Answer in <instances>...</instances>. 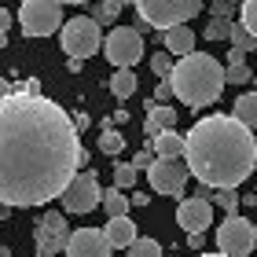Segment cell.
<instances>
[{"label":"cell","mask_w":257,"mask_h":257,"mask_svg":"<svg viewBox=\"0 0 257 257\" xmlns=\"http://www.w3.org/2000/svg\"><path fill=\"white\" fill-rule=\"evenodd\" d=\"M77 121L44 92L8 85L0 99V198L4 209L44 206L63 198L70 180L88 166Z\"/></svg>","instance_id":"cell-1"},{"label":"cell","mask_w":257,"mask_h":257,"mask_svg":"<svg viewBox=\"0 0 257 257\" xmlns=\"http://www.w3.org/2000/svg\"><path fill=\"white\" fill-rule=\"evenodd\" d=\"M184 162L209 188H239L257 166V140L235 114H209L188 128Z\"/></svg>","instance_id":"cell-2"},{"label":"cell","mask_w":257,"mask_h":257,"mask_svg":"<svg viewBox=\"0 0 257 257\" xmlns=\"http://www.w3.org/2000/svg\"><path fill=\"white\" fill-rule=\"evenodd\" d=\"M169 81L177 99H184V107H209L220 99V92L228 85V66H220L206 52H191L177 59V70Z\"/></svg>","instance_id":"cell-3"},{"label":"cell","mask_w":257,"mask_h":257,"mask_svg":"<svg viewBox=\"0 0 257 257\" xmlns=\"http://www.w3.org/2000/svg\"><path fill=\"white\" fill-rule=\"evenodd\" d=\"M103 26L96 15H77V19H66V26L59 30V44L70 59H88L103 48Z\"/></svg>","instance_id":"cell-4"},{"label":"cell","mask_w":257,"mask_h":257,"mask_svg":"<svg viewBox=\"0 0 257 257\" xmlns=\"http://www.w3.org/2000/svg\"><path fill=\"white\" fill-rule=\"evenodd\" d=\"M136 11L151 30H173L195 19L202 11V0H136Z\"/></svg>","instance_id":"cell-5"},{"label":"cell","mask_w":257,"mask_h":257,"mask_svg":"<svg viewBox=\"0 0 257 257\" xmlns=\"http://www.w3.org/2000/svg\"><path fill=\"white\" fill-rule=\"evenodd\" d=\"M19 26L26 37H52L55 30H63V4L59 0H22Z\"/></svg>","instance_id":"cell-6"},{"label":"cell","mask_w":257,"mask_h":257,"mask_svg":"<svg viewBox=\"0 0 257 257\" xmlns=\"http://www.w3.org/2000/svg\"><path fill=\"white\" fill-rule=\"evenodd\" d=\"M253 242H257V224H250L246 217H239V209L228 213L217 224V250H224L231 257H246L253 250Z\"/></svg>","instance_id":"cell-7"},{"label":"cell","mask_w":257,"mask_h":257,"mask_svg":"<svg viewBox=\"0 0 257 257\" xmlns=\"http://www.w3.org/2000/svg\"><path fill=\"white\" fill-rule=\"evenodd\" d=\"M103 55L114 66H136L144 59V33L136 26H114L103 41Z\"/></svg>","instance_id":"cell-8"},{"label":"cell","mask_w":257,"mask_h":257,"mask_svg":"<svg viewBox=\"0 0 257 257\" xmlns=\"http://www.w3.org/2000/svg\"><path fill=\"white\" fill-rule=\"evenodd\" d=\"M70 239H74V231H70V224H66V213H59V209H48V213L41 217L37 231H33V246H37L41 257L63 253L70 246Z\"/></svg>","instance_id":"cell-9"},{"label":"cell","mask_w":257,"mask_h":257,"mask_svg":"<svg viewBox=\"0 0 257 257\" xmlns=\"http://www.w3.org/2000/svg\"><path fill=\"white\" fill-rule=\"evenodd\" d=\"M103 191L99 188V177L92 169H81L74 180H70V188L63 191V206L66 213H92L96 206H103Z\"/></svg>","instance_id":"cell-10"},{"label":"cell","mask_w":257,"mask_h":257,"mask_svg":"<svg viewBox=\"0 0 257 257\" xmlns=\"http://www.w3.org/2000/svg\"><path fill=\"white\" fill-rule=\"evenodd\" d=\"M151 177V188L158 195H169V198H180L184 195V184L191 177V166L180 158H155V166L147 169Z\"/></svg>","instance_id":"cell-11"},{"label":"cell","mask_w":257,"mask_h":257,"mask_svg":"<svg viewBox=\"0 0 257 257\" xmlns=\"http://www.w3.org/2000/svg\"><path fill=\"white\" fill-rule=\"evenodd\" d=\"M110 253H114V242L99 228H77L66 246V257H110Z\"/></svg>","instance_id":"cell-12"},{"label":"cell","mask_w":257,"mask_h":257,"mask_svg":"<svg viewBox=\"0 0 257 257\" xmlns=\"http://www.w3.org/2000/svg\"><path fill=\"white\" fill-rule=\"evenodd\" d=\"M177 224L184 231H206L209 224H213V206H209V198H202V195L184 198V202L177 206Z\"/></svg>","instance_id":"cell-13"},{"label":"cell","mask_w":257,"mask_h":257,"mask_svg":"<svg viewBox=\"0 0 257 257\" xmlns=\"http://www.w3.org/2000/svg\"><path fill=\"white\" fill-rule=\"evenodd\" d=\"M177 125V110L166 107V103H155L151 99L147 103V114H144V133L147 136H158V133H166V128Z\"/></svg>","instance_id":"cell-14"},{"label":"cell","mask_w":257,"mask_h":257,"mask_svg":"<svg viewBox=\"0 0 257 257\" xmlns=\"http://www.w3.org/2000/svg\"><path fill=\"white\" fill-rule=\"evenodd\" d=\"M162 48L173 52V55H191L195 52V30L184 22V26H173V30H162Z\"/></svg>","instance_id":"cell-15"},{"label":"cell","mask_w":257,"mask_h":257,"mask_svg":"<svg viewBox=\"0 0 257 257\" xmlns=\"http://www.w3.org/2000/svg\"><path fill=\"white\" fill-rule=\"evenodd\" d=\"M103 231L110 235L114 250H128V246L140 239V231H136L133 220H128V213H125V217H107V228H103Z\"/></svg>","instance_id":"cell-16"},{"label":"cell","mask_w":257,"mask_h":257,"mask_svg":"<svg viewBox=\"0 0 257 257\" xmlns=\"http://www.w3.org/2000/svg\"><path fill=\"white\" fill-rule=\"evenodd\" d=\"M151 147H155L158 158H180L184 151H188V136H180V133H173V128H166V133L151 136Z\"/></svg>","instance_id":"cell-17"},{"label":"cell","mask_w":257,"mask_h":257,"mask_svg":"<svg viewBox=\"0 0 257 257\" xmlns=\"http://www.w3.org/2000/svg\"><path fill=\"white\" fill-rule=\"evenodd\" d=\"M128 206H133V195H125V188H107V195H103V209H107V217H125Z\"/></svg>","instance_id":"cell-18"},{"label":"cell","mask_w":257,"mask_h":257,"mask_svg":"<svg viewBox=\"0 0 257 257\" xmlns=\"http://www.w3.org/2000/svg\"><path fill=\"white\" fill-rule=\"evenodd\" d=\"M231 114H235L239 121H246L250 128H257V88L253 92H242V96L231 103Z\"/></svg>","instance_id":"cell-19"},{"label":"cell","mask_w":257,"mask_h":257,"mask_svg":"<svg viewBox=\"0 0 257 257\" xmlns=\"http://www.w3.org/2000/svg\"><path fill=\"white\" fill-rule=\"evenodd\" d=\"M110 92H114L118 99H128V96L136 92V74H133V66H118V70L110 74Z\"/></svg>","instance_id":"cell-20"},{"label":"cell","mask_w":257,"mask_h":257,"mask_svg":"<svg viewBox=\"0 0 257 257\" xmlns=\"http://www.w3.org/2000/svg\"><path fill=\"white\" fill-rule=\"evenodd\" d=\"M121 147H125V133H118L114 125H107L99 133V151L103 155H121Z\"/></svg>","instance_id":"cell-21"},{"label":"cell","mask_w":257,"mask_h":257,"mask_svg":"<svg viewBox=\"0 0 257 257\" xmlns=\"http://www.w3.org/2000/svg\"><path fill=\"white\" fill-rule=\"evenodd\" d=\"M231 26H235L231 19L213 15V19H209V26H206V41L209 44H213V41H231Z\"/></svg>","instance_id":"cell-22"},{"label":"cell","mask_w":257,"mask_h":257,"mask_svg":"<svg viewBox=\"0 0 257 257\" xmlns=\"http://www.w3.org/2000/svg\"><path fill=\"white\" fill-rule=\"evenodd\" d=\"M151 70H155V77H173V70H177V59H173V52H155L151 55Z\"/></svg>","instance_id":"cell-23"},{"label":"cell","mask_w":257,"mask_h":257,"mask_svg":"<svg viewBox=\"0 0 257 257\" xmlns=\"http://www.w3.org/2000/svg\"><path fill=\"white\" fill-rule=\"evenodd\" d=\"M118 11H121V0H96V19H99V26H110V22L118 19Z\"/></svg>","instance_id":"cell-24"},{"label":"cell","mask_w":257,"mask_h":257,"mask_svg":"<svg viewBox=\"0 0 257 257\" xmlns=\"http://www.w3.org/2000/svg\"><path fill=\"white\" fill-rule=\"evenodd\" d=\"M253 77L257 74L246 66V59H242V63H228V85H250Z\"/></svg>","instance_id":"cell-25"},{"label":"cell","mask_w":257,"mask_h":257,"mask_svg":"<svg viewBox=\"0 0 257 257\" xmlns=\"http://www.w3.org/2000/svg\"><path fill=\"white\" fill-rule=\"evenodd\" d=\"M136 177H140V169L133 166V162H121V166H114V184H118V188H133L136 184Z\"/></svg>","instance_id":"cell-26"},{"label":"cell","mask_w":257,"mask_h":257,"mask_svg":"<svg viewBox=\"0 0 257 257\" xmlns=\"http://www.w3.org/2000/svg\"><path fill=\"white\" fill-rule=\"evenodd\" d=\"M128 257H162V246L155 239H136L133 246H128Z\"/></svg>","instance_id":"cell-27"},{"label":"cell","mask_w":257,"mask_h":257,"mask_svg":"<svg viewBox=\"0 0 257 257\" xmlns=\"http://www.w3.org/2000/svg\"><path fill=\"white\" fill-rule=\"evenodd\" d=\"M231 44H235V48H257V37H253V33L246 30V26H242V22H235V26H231Z\"/></svg>","instance_id":"cell-28"},{"label":"cell","mask_w":257,"mask_h":257,"mask_svg":"<svg viewBox=\"0 0 257 257\" xmlns=\"http://www.w3.org/2000/svg\"><path fill=\"white\" fill-rule=\"evenodd\" d=\"M242 26L257 37V0H242Z\"/></svg>","instance_id":"cell-29"},{"label":"cell","mask_w":257,"mask_h":257,"mask_svg":"<svg viewBox=\"0 0 257 257\" xmlns=\"http://www.w3.org/2000/svg\"><path fill=\"white\" fill-rule=\"evenodd\" d=\"M155 147H147V151H140V155H133V166L136 169H151V166H155Z\"/></svg>","instance_id":"cell-30"},{"label":"cell","mask_w":257,"mask_h":257,"mask_svg":"<svg viewBox=\"0 0 257 257\" xmlns=\"http://www.w3.org/2000/svg\"><path fill=\"white\" fill-rule=\"evenodd\" d=\"M169 96H177V92H173V81H166V77H162L158 85H155V96H151V99H155V103H166Z\"/></svg>","instance_id":"cell-31"},{"label":"cell","mask_w":257,"mask_h":257,"mask_svg":"<svg viewBox=\"0 0 257 257\" xmlns=\"http://www.w3.org/2000/svg\"><path fill=\"white\" fill-rule=\"evenodd\" d=\"M231 8H235V0H213V15H220V19H231Z\"/></svg>","instance_id":"cell-32"},{"label":"cell","mask_w":257,"mask_h":257,"mask_svg":"<svg viewBox=\"0 0 257 257\" xmlns=\"http://www.w3.org/2000/svg\"><path fill=\"white\" fill-rule=\"evenodd\" d=\"M202 242H206V231H188V246L191 250H202Z\"/></svg>","instance_id":"cell-33"},{"label":"cell","mask_w":257,"mask_h":257,"mask_svg":"<svg viewBox=\"0 0 257 257\" xmlns=\"http://www.w3.org/2000/svg\"><path fill=\"white\" fill-rule=\"evenodd\" d=\"M8 26H11V15H8V8H4V11H0V37H4V41H8Z\"/></svg>","instance_id":"cell-34"},{"label":"cell","mask_w":257,"mask_h":257,"mask_svg":"<svg viewBox=\"0 0 257 257\" xmlns=\"http://www.w3.org/2000/svg\"><path fill=\"white\" fill-rule=\"evenodd\" d=\"M246 59V48H235V44H231V52H228V63H242Z\"/></svg>","instance_id":"cell-35"},{"label":"cell","mask_w":257,"mask_h":257,"mask_svg":"<svg viewBox=\"0 0 257 257\" xmlns=\"http://www.w3.org/2000/svg\"><path fill=\"white\" fill-rule=\"evenodd\" d=\"M59 4H63V8H66V4H70V8H77V4H88V0H59Z\"/></svg>","instance_id":"cell-36"},{"label":"cell","mask_w":257,"mask_h":257,"mask_svg":"<svg viewBox=\"0 0 257 257\" xmlns=\"http://www.w3.org/2000/svg\"><path fill=\"white\" fill-rule=\"evenodd\" d=\"M198 257H231V253H224V250H220V253H198Z\"/></svg>","instance_id":"cell-37"},{"label":"cell","mask_w":257,"mask_h":257,"mask_svg":"<svg viewBox=\"0 0 257 257\" xmlns=\"http://www.w3.org/2000/svg\"><path fill=\"white\" fill-rule=\"evenodd\" d=\"M253 88H257V77H253Z\"/></svg>","instance_id":"cell-38"}]
</instances>
